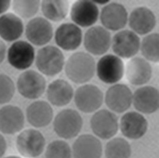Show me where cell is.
Listing matches in <instances>:
<instances>
[{"instance_id":"cell-9","label":"cell","mask_w":159,"mask_h":158,"mask_svg":"<svg viewBox=\"0 0 159 158\" xmlns=\"http://www.w3.org/2000/svg\"><path fill=\"white\" fill-rule=\"evenodd\" d=\"M90 124L94 134L103 140H108L115 136L119 126L117 116L106 109L95 112L91 118Z\"/></svg>"},{"instance_id":"cell-20","label":"cell","mask_w":159,"mask_h":158,"mask_svg":"<svg viewBox=\"0 0 159 158\" xmlns=\"http://www.w3.org/2000/svg\"><path fill=\"white\" fill-rule=\"evenodd\" d=\"M132 103L135 109L141 113L153 114L159 109V91L154 86L140 87L133 94Z\"/></svg>"},{"instance_id":"cell-19","label":"cell","mask_w":159,"mask_h":158,"mask_svg":"<svg viewBox=\"0 0 159 158\" xmlns=\"http://www.w3.org/2000/svg\"><path fill=\"white\" fill-rule=\"evenodd\" d=\"M148 123L144 116L137 112H129L122 116L120 129L124 136L131 140H137L144 136Z\"/></svg>"},{"instance_id":"cell-24","label":"cell","mask_w":159,"mask_h":158,"mask_svg":"<svg viewBox=\"0 0 159 158\" xmlns=\"http://www.w3.org/2000/svg\"><path fill=\"white\" fill-rule=\"evenodd\" d=\"M46 92L48 101L56 107L68 105L74 96L72 86L69 82L63 79L52 81L47 86Z\"/></svg>"},{"instance_id":"cell-17","label":"cell","mask_w":159,"mask_h":158,"mask_svg":"<svg viewBox=\"0 0 159 158\" xmlns=\"http://www.w3.org/2000/svg\"><path fill=\"white\" fill-rule=\"evenodd\" d=\"M100 21L105 29L117 31L125 27L128 21V13L122 4L110 2L101 10Z\"/></svg>"},{"instance_id":"cell-32","label":"cell","mask_w":159,"mask_h":158,"mask_svg":"<svg viewBox=\"0 0 159 158\" xmlns=\"http://www.w3.org/2000/svg\"><path fill=\"white\" fill-rule=\"evenodd\" d=\"M7 47L3 40L0 38V65L4 61L7 56Z\"/></svg>"},{"instance_id":"cell-30","label":"cell","mask_w":159,"mask_h":158,"mask_svg":"<svg viewBox=\"0 0 159 158\" xmlns=\"http://www.w3.org/2000/svg\"><path fill=\"white\" fill-rule=\"evenodd\" d=\"M45 158H72V151L63 140H54L48 144L45 151Z\"/></svg>"},{"instance_id":"cell-34","label":"cell","mask_w":159,"mask_h":158,"mask_svg":"<svg viewBox=\"0 0 159 158\" xmlns=\"http://www.w3.org/2000/svg\"><path fill=\"white\" fill-rule=\"evenodd\" d=\"M7 149V142L1 133H0V158H2L6 153Z\"/></svg>"},{"instance_id":"cell-25","label":"cell","mask_w":159,"mask_h":158,"mask_svg":"<svg viewBox=\"0 0 159 158\" xmlns=\"http://www.w3.org/2000/svg\"><path fill=\"white\" fill-rule=\"evenodd\" d=\"M24 31L22 19L13 12L0 16V38L4 41L13 43L19 40Z\"/></svg>"},{"instance_id":"cell-28","label":"cell","mask_w":159,"mask_h":158,"mask_svg":"<svg viewBox=\"0 0 159 158\" xmlns=\"http://www.w3.org/2000/svg\"><path fill=\"white\" fill-rule=\"evenodd\" d=\"M159 34L152 33L145 36L140 44L141 53L146 60L159 62Z\"/></svg>"},{"instance_id":"cell-3","label":"cell","mask_w":159,"mask_h":158,"mask_svg":"<svg viewBox=\"0 0 159 158\" xmlns=\"http://www.w3.org/2000/svg\"><path fill=\"white\" fill-rule=\"evenodd\" d=\"M16 87L23 97L35 100L41 97L45 91L47 81L41 73L28 69L19 75Z\"/></svg>"},{"instance_id":"cell-18","label":"cell","mask_w":159,"mask_h":158,"mask_svg":"<svg viewBox=\"0 0 159 158\" xmlns=\"http://www.w3.org/2000/svg\"><path fill=\"white\" fill-rule=\"evenodd\" d=\"M125 73L128 82L134 86H143L152 78V70L150 63L145 58H130L125 66Z\"/></svg>"},{"instance_id":"cell-15","label":"cell","mask_w":159,"mask_h":158,"mask_svg":"<svg viewBox=\"0 0 159 158\" xmlns=\"http://www.w3.org/2000/svg\"><path fill=\"white\" fill-rule=\"evenodd\" d=\"M55 42L59 49L67 51L76 50L82 41V32L72 23H63L55 31Z\"/></svg>"},{"instance_id":"cell-22","label":"cell","mask_w":159,"mask_h":158,"mask_svg":"<svg viewBox=\"0 0 159 158\" xmlns=\"http://www.w3.org/2000/svg\"><path fill=\"white\" fill-rule=\"evenodd\" d=\"M54 112L50 105L43 100L30 103L26 111L28 122L32 127L40 128L47 127L53 119Z\"/></svg>"},{"instance_id":"cell-35","label":"cell","mask_w":159,"mask_h":158,"mask_svg":"<svg viewBox=\"0 0 159 158\" xmlns=\"http://www.w3.org/2000/svg\"><path fill=\"white\" fill-rule=\"evenodd\" d=\"M22 158L21 157H20V156H15V155H11V156H7V157H6V158Z\"/></svg>"},{"instance_id":"cell-5","label":"cell","mask_w":159,"mask_h":158,"mask_svg":"<svg viewBox=\"0 0 159 158\" xmlns=\"http://www.w3.org/2000/svg\"><path fill=\"white\" fill-rule=\"evenodd\" d=\"M45 139L38 130L26 129L17 137L16 146L20 155L26 158H35L40 156L45 149Z\"/></svg>"},{"instance_id":"cell-16","label":"cell","mask_w":159,"mask_h":158,"mask_svg":"<svg viewBox=\"0 0 159 158\" xmlns=\"http://www.w3.org/2000/svg\"><path fill=\"white\" fill-rule=\"evenodd\" d=\"M133 94L125 84H117L110 86L106 91L105 102L113 112L122 114L130 108Z\"/></svg>"},{"instance_id":"cell-8","label":"cell","mask_w":159,"mask_h":158,"mask_svg":"<svg viewBox=\"0 0 159 158\" xmlns=\"http://www.w3.org/2000/svg\"><path fill=\"white\" fill-rule=\"evenodd\" d=\"M75 105L84 113L89 114L97 110L102 105L104 95L101 90L93 84L80 86L74 94Z\"/></svg>"},{"instance_id":"cell-10","label":"cell","mask_w":159,"mask_h":158,"mask_svg":"<svg viewBox=\"0 0 159 158\" xmlns=\"http://www.w3.org/2000/svg\"><path fill=\"white\" fill-rule=\"evenodd\" d=\"M25 31L28 42L36 46H44L49 43L54 35L51 23L43 17L31 19L26 24Z\"/></svg>"},{"instance_id":"cell-33","label":"cell","mask_w":159,"mask_h":158,"mask_svg":"<svg viewBox=\"0 0 159 158\" xmlns=\"http://www.w3.org/2000/svg\"><path fill=\"white\" fill-rule=\"evenodd\" d=\"M11 7V1H0V16L7 13L8 10Z\"/></svg>"},{"instance_id":"cell-26","label":"cell","mask_w":159,"mask_h":158,"mask_svg":"<svg viewBox=\"0 0 159 158\" xmlns=\"http://www.w3.org/2000/svg\"><path fill=\"white\" fill-rule=\"evenodd\" d=\"M42 13L46 19L52 22H60L69 13L70 4L67 1H43L41 2Z\"/></svg>"},{"instance_id":"cell-27","label":"cell","mask_w":159,"mask_h":158,"mask_svg":"<svg viewBox=\"0 0 159 158\" xmlns=\"http://www.w3.org/2000/svg\"><path fill=\"white\" fill-rule=\"evenodd\" d=\"M131 153L130 144L120 137H116L109 141L105 148L107 158H130Z\"/></svg>"},{"instance_id":"cell-11","label":"cell","mask_w":159,"mask_h":158,"mask_svg":"<svg viewBox=\"0 0 159 158\" xmlns=\"http://www.w3.org/2000/svg\"><path fill=\"white\" fill-rule=\"evenodd\" d=\"M111 44L116 56L120 58H131L139 50L141 41L137 34L132 30H122L114 35Z\"/></svg>"},{"instance_id":"cell-7","label":"cell","mask_w":159,"mask_h":158,"mask_svg":"<svg viewBox=\"0 0 159 158\" xmlns=\"http://www.w3.org/2000/svg\"><path fill=\"white\" fill-rule=\"evenodd\" d=\"M98 78L107 84L120 81L125 74V65L121 58L114 54H106L100 58L96 65Z\"/></svg>"},{"instance_id":"cell-4","label":"cell","mask_w":159,"mask_h":158,"mask_svg":"<svg viewBox=\"0 0 159 158\" xmlns=\"http://www.w3.org/2000/svg\"><path fill=\"white\" fill-rule=\"evenodd\" d=\"M83 120L75 110L66 109L56 116L53 122L54 132L59 137L71 139L77 136L82 128Z\"/></svg>"},{"instance_id":"cell-31","label":"cell","mask_w":159,"mask_h":158,"mask_svg":"<svg viewBox=\"0 0 159 158\" xmlns=\"http://www.w3.org/2000/svg\"><path fill=\"white\" fill-rule=\"evenodd\" d=\"M15 91L13 80L7 74L0 73V105H6L11 100Z\"/></svg>"},{"instance_id":"cell-14","label":"cell","mask_w":159,"mask_h":158,"mask_svg":"<svg viewBox=\"0 0 159 158\" xmlns=\"http://www.w3.org/2000/svg\"><path fill=\"white\" fill-rule=\"evenodd\" d=\"M100 12L97 4L90 1H77L73 3L70 15L73 22L78 26H93L98 19Z\"/></svg>"},{"instance_id":"cell-29","label":"cell","mask_w":159,"mask_h":158,"mask_svg":"<svg viewBox=\"0 0 159 158\" xmlns=\"http://www.w3.org/2000/svg\"><path fill=\"white\" fill-rule=\"evenodd\" d=\"M41 6L39 1H13V13L21 19H30L37 14Z\"/></svg>"},{"instance_id":"cell-13","label":"cell","mask_w":159,"mask_h":158,"mask_svg":"<svg viewBox=\"0 0 159 158\" xmlns=\"http://www.w3.org/2000/svg\"><path fill=\"white\" fill-rule=\"evenodd\" d=\"M25 115L17 106L7 105L0 108V132L14 135L22 131L25 125Z\"/></svg>"},{"instance_id":"cell-1","label":"cell","mask_w":159,"mask_h":158,"mask_svg":"<svg viewBox=\"0 0 159 158\" xmlns=\"http://www.w3.org/2000/svg\"><path fill=\"white\" fill-rule=\"evenodd\" d=\"M66 77L75 84L86 83L94 77L96 64L93 57L89 54L78 51L73 53L65 62Z\"/></svg>"},{"instance_id":"cell-23","label":"cell","mask_w":159,"mask_h":158,"mask_svg":"<svg viewBox=\"0 0 159 158\" xmlns=\"http://www.w3.org/2000/svg\"><path fill=\"white\" fill-rule=\"evenodd\" d=\"M72 151L73 158H101L102 147L95 137L84 134L75 140Z\"/></svg>"},{"instance_id":"cell-12","label":"cell","mask_w":159,"mask_h":158,"mask_svg":"<svg viewBox=\"0 0 159 158\" xmlns=\"http://www.w3.org/2000/svg\"><path fill=\"white\" fill-rule=\"evenodd\" d=\"M86 50L91 54L101 56L109 50L111 38L108 30L101 26H95L88 29L84 38Z\"/></svg>"},{"instance_id":"cell-21","label":"cell","mask_w":159,"mask_h":158,"mask_svg":"<svg viewBox=\"0 0 159 158\" xmlns=\"http://www.w3.org/2000/svg\"><path fill=\"white\" fill-rule=\"evenodd\" d=\"M128 21L132 31L141 35L151 32L156 25L154 13L146 7H139L133 10L128 17Z\"/></svg>"},{"instance_id":"cell-2","label":"cell","mask_w":159,"mask_h":158,"mask_svg":"<svg viewBox=\"0 0 159 158\" xmlns=\"http://www.w3.org/2000/svg\"><path fill=\"white\" fill-rule=\"evenodd\" d=\"M35 62L38 70L42 75L55 77L65 67V58L58 47L46 45L38 51Z\"/></svg>"},{"instance_id":"cell-6","label":"cell","mask_w":159,"mask_h":158,"mask_svg":"<svg viewBox=\"0 0 159 158\" xmlns=\"http://www.w3.org/2000/svg\"><path fill=\"white\" fill-rule=\"evenodd\" d=\"M35 51L28 41L17 40L12 43L7 51L8 63L15 69L26 71L35 60Z\"/></svg>"}]
</instances>
